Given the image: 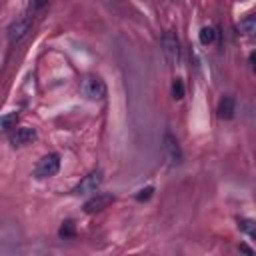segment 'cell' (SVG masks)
<instances>
[{"label": "cell", "mask_w": 256, "mask_h": 256, "mask_svg": "<svg viewBox=\"0 0 256 256\" xmlns=\"http://www.w3.org/2000/svg\"><path fill=\"white\" fill-rule=\"evenodd\" d=\"M218 116L222 118V120H230V118H234V112H236V102H234V98L232 96H224L220 102H218Z\"/></svg>", "instance_id": "cell-9"}, {"label": "cell", "mask_w": 256, "mask_h": 256, "mask_svg": "<svg viewBox=\"0 0 256 256\" xmlns=\"http://www.w3.org/2000/svg\"><path fill=\"white\" fill-rule=\"evenodd\" d=\"M198 38H200V42H202L204 46H208V44H212V42H214V38H216V32H214V28H210V26H204V28L200 30Z\"/></svg>", "instance_id": "cell-13"}, {"label": "cell", "mask_w": 256, "mask_h": 256, "mask_svg": "<svg viewBox=\"0 0 256 256\" xmlns=\"http://www.w3.org/2000/svg\"><path fill=\"white\" fill-rule=\"evenodd\" d=\"M172 96H174L176 100L184 98V82H182L180 78H176V80L172 82Z\"/></svg>", "instance_id": "cell-14"}, {"label": "cell", "mask_w": 256, "mask_h": 256, "mask_svg": "<svg viewBox=\"0 0 256 256\" xmlns=\"http://www.w3.org/2000/svg\"><path fill=\"white\" fill-rule=\"evenodd\" d=\"M102 180H104V174H102V170H92L90 174H86L76 186H74V190H72V194H76V196H84V194H94L98 188H100V184H102Z\"/></svg>", "instance_id": "cell-2"}, {"label": "cell", "mask_w": 256, "mask_h": 256, "mask_svg": "<svg viewBox=\"0 0 256 256\" xmlns=\"http://www.w3.org/2000/svg\"><path fill=\"white\" fill-rule=\"evenodd\" d=\"M238 228L242 232H246L248 236H256V222L250 220V218H240L238 220Z\"/></svg>", "instance_id": "cell-12"}, {"label": "cell", "mask_w": 256, "mask_h": 256, "mask_svg": "<svg viewBox=\"0 0 256 256\" xmlns=\"http://www.w3.org/2000/svg\"><path fill=\"white\" fill-rule=\"evenodd\" d=\"M60 170V156L58 154H46L38 160L36 168H34V176L36 178H50Z\"/></svg>", "instance_id": "cell-4"}, {"label": "cell", "mask_w": 256, "mask_h": 256, "mask_svg": "<svg viewBox=\"0 0 256 256\" xmlns=\"http://www.w3.org/2000/svg\"><path fill=\"white\" fill-rule=\"evenodd\" d=\"M16 120H18V114L16 112H8V114L0 116V132H6L10 128H14Z\"/></svg>", "instance_id": "cell-11"}, {"label": "cell", "mask_w": 256, "mask_h": 256, "mask_svg": "<svg viewBox=\"0 0 256 256\" xmlns=\"http://www.w3.org/2000/svg\"><path fill=\"white\" fill-rule=\"evenodd\" d=\"M238 28H240V32H244V34H248V36H252L254 32H256V18L250 14V16H246L244 20H240V24H238Z\"/></svg>", "instance_id": "cell-10"}, {"label": "cell", "mask_w": 256, "mask_h": 256, "mask_svg": "<svg viewBox=\"0 0 256 256\" xmlns=\"http://www.w3.org/2000/svg\"><path fill=\"white\" fill-rule=\"evenodd\" d=\"M114 202V196L112 194H108V192H94V196L84 204V210L88 212V214H94V212H100V210H104L108 204H112Z\"/></svg>", "instance_id": "cell-7"}, {"label": "cell", "mask_w": 256, "mask_h": 256, "mask_svg": "<svg viewBox=\"0 0 256 256\" xmlns=\"http://www.w3.org/2000/svg\"><path fill=\"white\" fill-rule=\"evenodd\" d=\"M162 52L172 66H176L180 62V42L172 30L164 32V36H162Z\"/></svg>", "instance_id": "cell-3"}, {"label": "cell", "mask_w": 256, "mask_h": 256, "mask_svg": "<svg viewBox=\"0 0 256 256\" xmlns=\"http://www.w3.org/2000/svg\"><path fill=\"white\" fill-rule=\"evenodd\" d=\"M60 236H62V238H70V236H74V224H72L70 220H66V222L62 224V228H60Z\"/></svg>", "instance_id": "cell-15"}, {"label": "cell", "mask_w": 256, "mask_h": 256, "mask_svg": "<svg viewBox=\"0 0 256 256\" xmlns=\"http://www.w3.org/2000/svg\"><path fill=\"white\" fill-rule=\"evenodd\" d=\"M36 138H38V134L34 128L22 126V128H16V132L10 136V142H12V146H26V144H32Z\"/></svg>", "instance_id": "cell-8"}, {"label": "cell", "mask_w": 256, "mask_h": 256, "mask_svg": "<svg viewBox=\"0 0 256 256\" xmlns=\"http://www.w3.org/2000/svg\"><path fill=\"white\" fill-rule=\"evenodd\" d=\"M80 92L86 100H92V102H98V100H104L106 98V84L102 78L98 76H86L82 82H80Z\"/></svg>", "instance_id": "cell-1"}, {"label": "cell", "mask_w": 256, "mask_h": 256, "mask_svg": "<svg viewBox=\"0 0 256 256\" xmlns=\"http://www.w3.org/2000/svg\"><path fill=\"white\" fill-rule=\"evenodd\" d=\"M240 250H244V252H248V254H252V250H250V248H248V246H244V244H242V246H240Z\"/></svg>", "instance_id": "cell-18"}, {"label": "cell", "mask_w": 256, "mask_h": 256, "mask_svg": "<svg viewBox=\"0 0 256 256\" xmlns=\"http://www.w3.org/2000/svg\"><path fill=\"white\" fill-rule=\"evenodd\" d=\"M162 148H164V156H166V160H168L170 166H178V164H182V150H180L178 140H176L172 134H164Z\"/></svg>", "instance_id": "cell-5"}, {"label": "cell", "mask_w": 256, "mask_h": 256, "mask_svg": "<svg viewBox=\"0 0 256 256\" xmlns=\"http://www.w3.org/2000/svg\"><path fill=\"white\" fill-rule=\"evenodd\" d=\"M44 4H48V0H30V10H40Z\"/></svg>", "instance_id": "cell-17"}, {"label": "cell", "mask_w": 256, "mask_h": 256, "mask_svg": "<svg viewBox=\"0 0 256 256\" xmlns=\"http://www.w3.org/2000/svg\"><path fill=\"white\" fill-rule=\"evenodd\" d=\"M30 28H32V20H30V18H20V20L12 22V24L8 26V40H10L12 44L20 42L22 38L28 36Z\"/></svg>", "instance_id": "cell-6"}, {"label": "cell", "mask_w": 256, "mask_h": 256, "mask_svg": "<svg viewBox=\"0 0 256 256\" xmlns=\"http://www.w3.org/2000/svg\"><path fill=\"white\" fill-rule=\"evenodd\" d=\"M152 192H154V188L152 186H146V188H142V190H138V194H136V200H148L150 196H152Z\"/></svg>", "instance_id": "cell-16"}]
</instances>
